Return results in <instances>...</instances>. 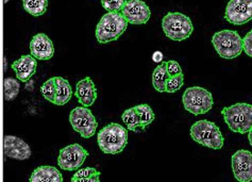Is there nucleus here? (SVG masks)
<instances>
[{
	"instance_id": "nucleus-1",
	"label": "nucleus",
	"mask_w": 252,
	"mask_h": 182,
	"mask_svg": "<svg viewBox=\"0 0 252 182\" xmlns=\"http://www.w3.org/2000/svg\"><path fill=\"white\" fill-rule=\"evenodd\" d=\"M97 142L102 152L109 154L119 153L127 146L128 129L119 124L111 123L99 131Z\"/></svg>"
},
{
	"instance_id": "nucleus-32",
	"label": "nucleus",
	"mask_w": 252,
	"mask_h": 182,
	"mask_svg": "<svg viewBox=\"0 0 252 182\" xmlns=\"http://www.w3.org/2000/svg\"><path fill=\"white\" fill-rule=\"evenodd\" d=\"M248 140H249V143H250V145L252 147V129L248 132Z\"/></svg>"
},
{
	"instance_id": "nucleus-27",
	"label": "nucleus",
	"mask_w": 252,
	"mask_h": 182,
	"mask_svg": "<svg viewBox=\"0 0 252 182\" xmlns=\"http://www.w3.org/2000/svg\"><path fill=\"white\" fill-rule=\"evenodd\" d=\"M166 69H167V73L170 77H175V76H179L182 75V69L180 64L176 61H168L166 62Z\"/></svg>"
},
{
	"instance_id": "nucleus-30",
	"label": "nucleus",
	"mask_w": 252,
	"mask_h": 182,
	"mask_svg": "<svg viewBox=\"0 0 252 182\" xmlns=\"http://www.w3.org/2000/svg\"><path fill=\"white\" fill-rule=\"evenodd\" d=\"M100 181V174L93 175V176L88 177H76L72 176L71 182H99Z\"/></svg>"
},
{
	"instance_id": "nucleus-22",
	"label": "nucleus",
	"mask_w": 252,
	"mask_h": 182,
	"mask_svg": "<svg viewBox=\"0 0 252 182\" xmlns=\"http://www.w3.org/2000/svg\"><path fill=\"white\" fill-rule=\"evenodd\" d=\"M135 111L137 112L138 116H140L141 119V123H142V127L143 129H145L146 127L149 126L152 121L155 120V112L154 110L151 109L150 106L143 104V105H137L134 107Z\"/></svg>"
},
{
	"instance_id": "nucleus-19",
	"label": "nucleus",
	"mask_w": 252,
	"mask_h": 182,
	"mask_svg": "<svg viewBox=\"0 0 252 182\" xmlns=\"http://www.w3.org/2000/svg\"><path fill=\"white\" fill-rule=\"evenodd\" d=\"M170 76L167 73L166 69V62H163L158 65L152 73V85H154L155 90L158 93H163L166 90V84L168 82Z\"/></svg>"
},
{
	"instance_id": "nucleus-8",
	"label": "nucleus",
	"mask_w": 252,
	"mask_h": 182,
	"mask_svg": "<svg viewBox=\"0 0 252 182\" xmlns=\"http://www.w3.org/2000/svg\"><path fill=\"white\" fill-rule=\"evenodd\" d=\"M69 121L74 130L83 139H90L94 136L98 123L90 109L86 107H77L69 114Z\"/></svg>"
},
{
	"instance_id": "nucleus-26",
	"label": "nucleus",
	"mask_w": 252,
	"mask_h": 182,
	"mask_svg": "<svg viewBox=\"0 0 252 182\" xmlns=\"http://www.w3.org/2000/svg\"><path fill=\"white\" fill-rule=\"evenodd\" d=\"M183 84H184V76H183V73H182V75H179V76L170 77L167 84H166V90H165V92H167V93H176V92H178L179 90L181 89Z\"/></svg>"
},
{
	"instance_id": "nucleus-25",
	"label": "nucleus",
	"mask_w": 252,
	"mask_h": 182,
	"mask_svg": "<svg viewBox=\"0 0 252 182\" xmlns=\"http://www.w3.org/2000/svg\"><path fill=\"white\" fill-rule=\"evenodd\" d=\"M128 0H101V4L108 12H122Z\"/></svg>"
},
{
	"instance_id": "nucleus-23",
	"label": "nucleus",
	"mask_w": 252,
	"mask_h": 182,
	"mask_svg": "<svg viewBox=\"0 0 252 182\" xmlns=\"http://www.w3.org/2000/svg\"><path fill=\"white\" fill-rule=\"evenodd\" d=\"M4 99L6 101H11L15 99L19 93V89H21V84L18 83V81L13 78H6L4 79Z\"/></svg>"
},
{
	"instance_id": "nucleus-11",
	"label": "nucleus",
	"mask_w": 252,
	"mask_h": 182,
	"mask_svg": "<svg viewBox=\"0 0 252 182\" xmlns=\"http://www.w3.org/2000/svg\"><path fill=\"white\" fill-rule=\"evenodd\" d=\"M232 171L240 182L252 181V153L248 150H237L231 159Z\"/></svg>"
},
{
	"instance_id": "nucleus-12",
	"label": "nucleus",
	"mask_w": 252,
	"mask_h": 182,
	"mask_svg": "<svg viewBox=\"0 0 252 182\" xmlns=\"http://www.w3.org/2000/svg\"><path fill=\"white\" fill-rule=\"evenodd\" d=\"M122 14L132 25H145L151 16L149 6L142 0H128L122 10Z\"/></svg>"
},
{
	"instance_id": "nucleus-16",
	"label": "nucleus",
	"mask_w": 252,
	"mask_h": 182,
	"mask_svg": "<svg viewBox=\"0 0 252 182\" xmlns=\"http://www.w3.org/2000/svg\"><path fill=\"white\" fill-rule=\"evenodd\" d=\"M75 95L83 107H91L94 105L95 100L97 99V90L95 83L90 77H86L79 81L76 85Z\"/></svg>"
},
{
	"instance_id": "nucleus-18",
	"label": "nucleus",
	"mask_w": 252,
	"mask_h": 182,
	"mask_svg": "<svg viewBox=\"0 0 252 182\" xmlns=\"http://www.w3.org/2000/svg\"><path fill=\"white\" fill-rule=\"evenodd\" d=\"M56 78V85H57V94L55 105L57 106H64L68 103L72 96V89L69 82L62 77H55Z\"/></svg>"
},
{
	"instance_id": "nucleus-24",
	"label": "nucleus",
	"mask_w": 252,
	"mask_h": 182,
	"mask_svg": "<svg viewBox=\"0 0 252 182\" xmlns=\"http://www.w3.org/2000/svg\"><path fill=\"white\" fill-rule=\"evenodd\" d=\"M41 93L46 100L50 101L54 104L56 100L57 94V85H56V78H50L41 86Z\"/></svg>"
},
{
	"instance_id": "nucleus-2",
	"label": "nucleus",
	"mask_w": 252,
	"mask_h": 182,
	"mask_svg": "<svg viewBox=\"0 0 252 182\" xmlns=\"http://www.w3.org/2000/svg\"><path fill=\"white\" fill-rule=\"evenodd\" d=\"M128 27V22L122 12H108L104 14L96 27V38L99 43L107 44L116 40Z\"/></svg>"
},
{
	"instance_id": "nucleus-20",
	"label": "nucleus",
	"mask_w": 252,
	"mask_h": 182,
	"mask_svg": "<svg viewBox=\"0 0 252 182\" xmlns=\"http://www.w3.org/2000/svg\"><path fill=\"white\" fill-rule=\"evenodd\" d=\"M24 9L33 16H41L47 11L48 0H23Z\"/></svg>"
},
{
	"instance_id": "nucleus-10",
	"label": "nucleus",
	"mask_w": 252,
	"mask_h": 182,
	"mask_svg": "<svg viewBox=\"0 0 252 182\" xmlns=\"http://www.w3.org/2000/svg\"><path fill=\"white\" fill-rule=\"evenodd\" d=\"M224 18L232 25H245L252 19V0H230Z\"/></svg>"
},
{
	"instance_id": "nucleus-21",
	"label": "nucleus",
	"mask_w": 252,
	"mask_h": 182,
	"mask_svg": "<svg viewBox=\"0 0 252 182\" xmlns=\"http://www.w3.org/2000/svg\"><path fill=\"white\" fill-rule=\"evenodd\" d=\"M123 121L125 125L127 126V129L131 131H136L137 128H143L140 116H138L137 112L135 111L134 107L130 108V109L126 110L123 113Z\"/></svg>"
},
{
	"instance_id": "nucleus-5",
	"label": "nucleus",
	"mask_w": 252,
	"mask_h": 182,
	"mask_svg": "<svg viewBox=\"0 0 252 182\" xmlns=\"http://www.w3.org/2000/svg\"><path fill=\"white\" fill-rule=\"evenodd\" d=\"M162 28L168 38L181 42L189 38L194 31L189 17L179 12H169L162 20Z\"/></svg>"
},
{
	"instance_id": "nucleus-4",
	"label": "nucleus",
	"mask_w": 252,
	"mask_h": 182,
	"mask_svg": "<svg viewBox=\"0 0 252 182\" xmlns=\"http://www.w3.org/2000/svg\"><path fill=\"white\" fill-rule=\"evenodd\" d=\"M190 137L196 143L215 150L222 148L224 143V139L218 126L213 121L205 119L198 120L190 127Z\"/></svg>"
},
{
	"instance_id": "nucleus-7",
	"label": "nucleus",
	"mask_w": 252,
	"mask_h": 182,
	"mask_svg": "<svg viewBox=\"0 0 252 182\" xmlns=\"http://www.w3.org/2000/svg\"><path fill=\"white\" fill-rule=\"evenodd\" d=\"M182 101L184 109L194 115L208 113L214 105L212 94L201 86H191L185 90Z\"/></svg>"
},
{
	"instance_id": "nucleus-6",
	"label": "nucleus",
	"mask_w": 252,
	"mask_h": 182,
	"mask_svg": "<svg viewBox=\"0 0 252 182\" xmlns=\"http://www.w3.org/2000/svg\"><path fill=\"white\" fill-rule=\"evenodd\" d=\"M216 52L223 59H235L243 52V38L236 31L221 30L212 37Z\"/></svg>"
},
{
	"instance_id": "nucleus-3",
	"label": "nucleus",
	"mask_w": 252,
	"mask_h": 182,
	"mask_svg": "<svg viewBox=\"0 0 252 182\" xmlns=\"http://www.w3.org/2000/svg\"><path fill=\"white\" fill-rule=\"evenodd\" d=\"M225 124L231 131L248 133L252 129V106L249 104H235L221 110Z\"/></svg>"
},
{
	"instance_id": "nucleus-13",
	"label": "nucleus",
	"mask_w": 252,
	"mask_h": 182,
	"mask_svg": "<svg viewBox=\"0 0 252 182\" xmlns=\"http://www.w3.org/2000/svg\"><path fill=\"white\" fill-rule=\"evenodd\" d=\"M4 154L6 157L12 158L18 161H25L28 160L31 154L32 150L30 146L26 143V142L15 136H5L4 137Z\"/></svg>"
},
{
	"instance_id": "nucleus-33",
	"label": "nucleus",
	"mask_w": 252,
	"mask_h": 182,
	"mask_svg": "<svg viewBox=\"0 0 252 182\" xmlns=\"http://www.w3.org/2000/svg\"><path fill=\"white\" fill-rule=\"evenodd\" d=\"M8 1H9V0H4V3H6Z\"/></svg>"
},
{
	"instance_id": "nucleus-17",
	"label": "nucleus",
	"mask_w": 252,
	"mask_h": 182,
	"mask_svg": "<svg viewBox=\"0 0 252 182\" xmlns=\"http://www.w3.org/2000/svg\"><path fill=\"white\" fill-rule=\"evenodd\" d=\"M29 182H63V177L58 168L43 165L33 171Z\"/></svg>"
},
{
	"instance_id": "nucleus-9",
	"label": "nucleus",
	"mask_w": 252,
	"mask_h": 182,
	"mask_svg": "<svg viewBox=\"0 0 252 182\" xmlns=\"http://www.w3.org/2000/svg\"><path fill=\"white\" fill-rule=\"evenodd\" d=\"M89 156L88 150L79 144H71L62 148L58 157V164L64 171H77Z\"/></svg>"
},
{
	"instance_id": "nucleus-28",
	"label": "nucleus",
	"mask_w": 252,
	"mask_h": 182,
	"mask_svg": "<svg viewBox=\"0 0 252 182\" xmlns=\"http://www.w3.org/2000/svg\"><path fill=\"white\" fill-rule=\"evenodd\" d=\"M243 48L245 53L252 58V30H250L243 39Z\"/></svg>"
},
{
	"instance_id": "nucleus-29",
	"label": "nucleus",
	"mask_w": 252,
	"mask_h": 182,
	"mask_svg": "<svg viewBox=\"0 0 252 182\" xmlns=\"http://www.w3.org/2000/svg\"><path fill=\"white\" fill-rule=\"evenodd\" d=\"M97 174H100V172H98L96 168L86 167V168H80V170H78L74 174V176H76V177H88V176H93V175H97Z\"/></svg>"
},
{
	"instance_id": "nucleus-14",
	"label": "nucleus",
	"mask_w": 252,
	"mask_h": 182,
	"mask_svg": "<svg viewBox=\"0 0 252 182\" xmlns=\"http://www.w3.org/2000/svg\"><path fill=\"white\" fill-rule=\"evenodd\" d=\"M31 55L36 60H49L55 55L52 40L45 33H37L32 37L30 43Z\"/></svg>"
},
{
	"instance_id": "nucleus-15",
	"label": "nucleus",
	"mask_w": 252,
	"mask_h": 182,
	"mask_svg": "<svg viewBox=\"0 0 252 182\" xmlns=\"http://www.w3.org/2000/svg\"><path fill=\"white\" fill-rule=\"evenodd\" d=\"M37 61L32 55H26L12 64V69L16 73V78L22 82H27L36 72Z\"/></svg>"
},
{
	"instance_id": "nucleus-31",
	"label": "nucleus",
	"mask_w": 252,
	"mask_h": 182,
	"mask_svg": "<svg viewBox=\"0 0 252 182\" xmlns=\"http://www.w3.org/2000/svg\"><path fill=\"white\" fill-rule=\"evenodd\" d=\"M152 60H154L156 63L162 62V61H163V53L161 51H156L154 53V56H152Z\"/></svg>"
}]
</instances>
